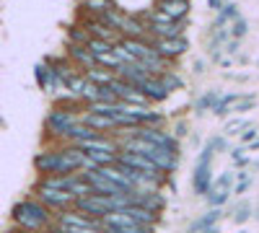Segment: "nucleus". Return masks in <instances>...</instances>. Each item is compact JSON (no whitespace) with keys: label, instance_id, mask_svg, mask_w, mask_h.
Instances as JSON below:
<instances>
[{"label":"nucleus","instance_id":"nucleus-1","mask_svg":"<svg viewBox=\"0 0 259 233\" xmlns=\"http://www.w3.org/2000/svg\"><path fill=\"white\" fill-rule=\"evenodd\" d=\"M13 220L26 233H47L55 225V213L45 202L31 197V200H24L13 207Z\"/></svg>","mask_w":259,"mask_h":233},{"label":"nucleus","instance_id":"nucleus-2","mask_svg":"<svg viewBox=\"0 0 259 233\" xmlns=\"http://www.w3.org/2000/svg\"><path fill=\"white\" fill-rule=\"evenodd\" d=\"M78 119H80L78 112L55 107V109L47 114V119H45V132H47L50 140H55V145H57V143H65V135H68V130H70Z\"/></svg>","mask_w":259,"mask_h":233},{"label":"nucleus","instance_id":"nucleus-3","mask_svg":"<svg viewBox=\"0 0 259 233\" xmlns=\"http://www.w3.org/2000/svg\"><path fill=\"white\" fill-rule=\"evenodd\" d=\"M99 225L104 233H153V228L140 225L138 220H133L124 210H112L104 218H99Z\"/></svg>","mask_w":259,"mask_h":233},{"label":"nucleus","instance_id":"nucleus-4","mask_svg":"<svg viewBox=\"0 0 259 233\" xmlns=\"http://www.w3.org/2000/svg\"><path fill=\"white\" fill-rule=\"evenodd\" d=\"M212 158H215V151L210 145L202 148V153L197 158V163H194V174H192V189L194 195H207L210 187H212Z\"/></svg>","mask_w":259,"mask_h":233},{"label":"nucleus","instance_id":"nucleus-5","mask_svg":"<svg viewBox=\"0 0 259 233\" xmlns=\"http://www.w3.org/2000/svg\"><path fill=\"white\" fill-rule=\"evenodd\" d=\"M34 197L39 202H45L52 213H60V210H68L75 205V195H70L68 189H60V187H50L45 181H39L34 187Z\"/></svg>","mask_w":259,"mask_h":233},{"label":"nucleus","instance_id":"nucleus-6","mask_svg":"<svg viewBox=\"0 0 259 233\" xmlns=\"http://www.w3.org/2000/svg\"><path fill=\"white\" fill-rule=\"evenodd\" d=\"M75 210H80L83 215H89V218H104L106 213H112V197L109 195H96V192H91V195H83V197H78L75 200V205H73Z\"/></svg>","mask_w":259,"mask_h":233},{"label":"nucleus","instance_id":"nucleus-7","mask_svg":"<svg viewBox=\"0 0 259 233\" xmlns=\"http://www.w3.org/2000/svg\"><path fill=\"white\" fill-rule=\"evenodd\" d=\"M148 44L153 47L161 57H166V60H171V62H177V60L189 50V41H187L184 36H150Z\"/></svg>","mask_w":259,"mask_h":233},{"label":"nucleus","instance_id":"nucleus-8","mask_svg":"<svg viewBox=\"0 0 259 233\" xmlns=\"http://www.w3.org/2000/svg\"><path fill=\"white\" fill-rule=\"evenodd\" d=\"M109 88L114 91L117 101H122V104H135V107H150L148 96L135 86V83H130V80H124V78H119V75L109 83Z\"/></svg>","mask_w":259,"mask_h":233},{"label":"nucleus","instance_id":"nucleus-9","mask_svg":"<svg viewBox=\"0 0 259 233\" xmlns=\"http://www.w3.org/2000/svg\"><path fill=\"white\" fill-rule=\"evenodd\" d=\"M119 36L148 41V39H150V31H148V24H145V21H143L138 13H127V11H124L122 24H119Z\"/></svg>","mask_w":259,"mask_h":233},{"label":"nucleus","instance_id":"nucleus-10","mask_svg":"<svg viewBox=\"0 0 259 233\" xmlns=\"http://www.w3.org/2000/svg\"><path fill=\"white\" fill-rule=\"evenodd\" d=\"M138 88H140V91H143V94L148 96V101H150V104H161V101H166V99L171 96V94H168V91L163 88L161 78H158V75H150V73L140 78Z\"/></svg>","mask_w":259,"mask_h":233},{"label":"nucleus","instance_id":"nucleus-11","mask_svg":"<svg viewBox=\"0 0 259 233\" xmlns=\"http://www.w3.org/2000/svg\"><path fill=\"white\" fill-rule=\"evenodd\" d=\"M80 24L85 26V31H89L91 36H96V39H106V41H114V44L122 39V36H119V31H114L112 26H106L104 21H101V18H96V16H83Z\"/></svg>","mask_w":259,"mask_h":233},{"label":"nucleus","instance_id":"nucleus-12","mask_svg":"<svg viewBox=\"0 0 259 233\" xmlns=\"http://www.w3.org/2000/svg\"><path fill=\"white\" fill-rule=\"evenodd\" d=\"M80 122L89 124L91 130H96V132H114V130H117L114 117L99 114V112H91V109H83V112H80Z\"/></svg>","mask_w":259,"mask_h":233},{"label":"nucleus","instance_id":"nucleus-13","mask_svg":"<svg viewBox=\"0 0 259 233\" xmlns=\"http://www.w3.org/2000/svg\"><path fill=\"white\" fill-rule=\"evenodd\" d=\"M65 55H68V57L75 62V68H78L80 73L96 65V57L89 52V47H85V44H75V41H68V47H65Z\"/></svg>","mask_w":259,"mask_h":233},{"label":"nucleus","instance_id":"nucleus-14","mask_svg":"<svg viewBox=\"0 0 259 233\" xmlns=\"http://www.w3.org/2000/svg\"><path fill=\"white\" fill-rule=\"evenodd\" d=\"M156 8H158L161 13L171 16V18L182 21V18H189L192 3H189V0H156Z\"/></svg>","mask_w":259,"mask_h":233},{"label":"nucleus","instance_id":"nucleus-15","mask_svg":"<svg viewBox=\"0 0 259 233\" xmlns=\"http://www.w3.org/2000/svg\"><path fill=\"white\" fill-rule=\"evenodd\" d=\"M221 218H223V207H210V213L194 218V220L189 223L187 233H202V230H207V228H212V225H218Z\"/></svg>","mask_w":259,"mask_h":233},{"label":"nucleus","instance_id":"nucleus-16","mask_svg":"<svg viewBox=\"0 0 259 233\" xmlns=\"http://www.w3.org/2000/svg\"><path fill=\"white\" fill-rule=\"evenodd\" d=\"M83 75L89 78L91 83H96V86H109V83L117 78L114 70H106V68H99V65H94V68H89V70H83Z\"/></svg>","mask_w":259,"mask_h":233},{"label":"nucleus","instance_id":"nucleus-17","mask_svg":"<svg viewBox=\"0 0 259 233\" xmlns=\"http://www.w3.org/2000/svg\"><path fill=\"white\" fill-rule=\"evenodd\" d=\"M241 96H244L241 91H236V94H221L218 104L212 107V114H215V117H228V114H231V109H233V104L239 101Z\"/></svg>","mask_w":259,"mask_h":233},{"label":"nucleus","instance_id":"nucleus-18","mask_svg":"<svg viewBox=\"0 0 259 233\" xmlns=\"http://www.w3.org/2000/svg\"><path fill=\"white\" fill-rule=\"evenodd\" d=\"M114 6V0H83V16H96V18H101L106 11H109Z\"/></svg>","mask_w":259,"mask_h":233},{"label":"nucleus","instance_id":"nucleus-19","mask_svg":"<svg viewBox=\"0 0 259 233\" xmlns=\"http://www.w3.org/2000/svg\"><path fill=\"white\" fill-rule=\"evenodd\" d=\"M231 192H233V189H228V187H218V184H212V187H210V192H207L205 197H207L210 207H223V205L228 202Z\"/></svg>","mask_w":259,"mask_h":233},{"label":"nucleus","instance_id":"nucleus-20","mask_svg":"<svg viewBox=\"0 0 259 233\" xmlns=\"http://www.w3.org/2000/svg\"><path fill=\"white\" fill-rule=\"evenodd\" d=\"M158 78H161L163 88H166L168 94H174V91H182V88H184V80H182V75H179L177 70H166V73H161Z\"/></svg>","mask_w":259,"mask_h":233},{"label":"nucleus","instance_id":"nucleus-21","mask_svg":"<svg viewBox=\"0 0 259 233\" xmlns=\"http://www.w3.org/2000/svg\"><path fill=\"white\" fill-rule=\"evenodd\" d=\"M218 99H221V91H205V94L197 99V104H194V109H197V114L212 112V107L218 104Z\"/></svg>","mask_w":259,"mask_h":233},{"label":"nucleus","instance_id":"nucleus-22","mask_svg":"<svg viewBox=\"0 0 259 233\" xmlns=\"http://www.w3.org/2000/svg\"><path fill=\"white\" fill-rule=\"evenodd\" d=\"M85 47H89V52H91L94 57H99V55L112 52V50H114V41H106V39H96V36H91Z\"/></svg>","mask_w":259,"mask_h":233},{"label":"nucleus","instance_id":"nucleus-23","mask_svg":"<svg viewBox=\"0 0 259 233\" xmlns=\"http://www.w3.org/2000/svg\"><path fill=\"white\" fill-rule=\"evenodd\" d=\"M236 16H239V11H236V6L233 3H226L221 11H218V18H215V29H221V26H226L228 21H233Z\"/></svg>","mask_w":259,"mask_h":233},{"label":"nucleus","instance_id":"nucleus-24","mask_svg":"<svg viewBox=\"0 0 259 233\" xmlns=\"http://www.w3.org/2000/svg\"><path fill=\"white\" fill-rule=\"evenodd\" d=\"M89 39H91V34L85 31L83 24H75V26L68 29V41H75V44H89Z\"/></svg>","mask_w":259,"mask_h":233},{"label":"nucleus","instance_id":"nucleus-25","mask_svg":"<svg viewBox=\"0 0 259 233\" xmlns=\"http://www.w3.org/2000/svg\"><path fill=\"white\" fill-rule=\"evenodd\" d=\"M249 124H251V122H249V119H244V117L239 114L236 119H228V122H226V130H223V132H226V135H241Z\"/></svg>","mask_w":259,"mask_h":233},{"label":"nucleus","instance_id":"nucleus-26","mask_svg":"<svg viewBox=\"0 0 259 233\" xmlns=\"http://www.w3.org/2000/svg\"><path fill=\"white\" fill-rule=\"evenodd\" d=\"M251 213H254V210H251V202H246V200L239 202V207L233 210V223H236V225H244V223L251 218Z\"/></svg>","mask_w":259,"mask_h":233},{"label":"nucleus","instance_id":"nucleus-27","mask_svg":"<svg viewBox=\"0 0 259 233\" xmlns=\"http://www.w3.org/2000/svg\"><path fill=\"white\" fill-rule=\"evenodd\" d=\"M254 107H256V99H254L251 94H244L239 101L233 104V109H231V112H236V114H246V112H251Z\"/></svg>","mask_w":259,"mask_h":233},{"label":"nucleus","instance_id":"nucleus-28","mask_svg":"<svg viewBox=\"0 0 259 233\" xmlns=\"http://www.w3.org/2000/svg\"><path fill=\"white\" fill-rule=\"evenodd\" d=\"M231 24H233V29H231V36H233V39H244V36L249 34V24H246V18L236 16V18L231 21Z\"/></svg>","mask_w":259,"mask_h":233},{"label":"nucleus","instance_id":"nucleus-29","mask_svg":"<svg viewBox=\"0 0 259 233\" xmlns=\"http://www.w3.org/2000/svg\"><path fill=\"white\" fill-rule=\"evenodd\" d=\"M256 137H259V127H256V124H249L246 130L241 132V143H244V145H249V143L256 140Z\"/></svg>","mask_w":259,"mask_h":233},{"label":"nucleus","instance_id":"nucleus-30","mask_svg":"<svg viewBox=\"0 0 259 233\" xmlns=\"http://www.w3.org/2000/svg\"><path fill=\"white\" fill-rule=\"evenodd\" d=\"M231 161H233L236 166H246V163H249V158H246V153L241 151V148H236V151L231 153Z\"/></svg>","mask_w":259,"mask_h":233},{"label":"nucleus","instance_id":"nucleus-31","mask_svg":"<svg viewBox=\"0 0 259 233\" xmlns=\"http://www.w3.org/2000/svg\"><path fill=\"white\" fill-rule=\"evenodd\" d=\"M207 145L212 148L215 153H221V151H226V148H228V140H226V137H212Z\"/></svg>","mask_w":259,"mask_h":233},{"label":"nucleus","instance_id":"nucleus-32","mask_svg":"<svg viewBox=\"0 0 259 233\" xmlns=\"http://www.w3.org/2000/svg\"><path fill=\"white\" fill-rule=\"evenodd\" d=\"M249 187H251V179L246 176V179H239V184L233 187V195H244V192H249Z\"/></svg>","mask_w":259,"mask_h":233},{"label":"nucleus","instance_id":"nucleus-33","mask_svg":"<svg viewBox=\"0 0 259 233\" xmlns=\"http://www.w3.org/2000/svg\"><path fill=\"white\" fill-rule=\"evenodd\" d=\"M212 184H218V187H228V189H233V174H221V179H215Z\"/></svg>","mask_w":259,"mask_h":233},{"label":"nucleus","instance_id":"nucleus-34","mask_svg":"<svg viewBox=\"0 0 259 233\" xmlns=\"http://www.w3.org/2000/svg\"><path fill=\"white\" fill-rule=\"evenodd\" d=\"M174 135H177V137H184V135H187V122H184V119H182V122H177Z\"/></svg>","mask_w":259,"mask_h":233},{"label":"nucleus","instance_id":"nucleus-35","mask_svg":"<svg viewBox=\"0 0 259 233\" xmlns=\"http://www.w3.org/2000/svg\"><path fill=\"white\" fill-rule=\"evenodd\" d=\"M239 41H241V39H233V36H231V41H228V44H226L231 55H236V52H239Z\"/></svg>","mask_w":259,"mask_h":233},{"label":"nucleus","instance_id":"nucleus-36","mask_svg":"<svg viewBox=\"0 0 259 233\" xmlns=\"http://www.w3.org/2000/svg\"><path fill=\"white\" fill-rule=\"evenodd\" d=\"M207 6H210L212 11H221V8L226 6V0H207Z\"/></svg>","mask_w":259,"mask_h":233},{"label":"nucleus","instance_id":"nucleus-37","mask_svg":"<svg viewBox=\"0 0 259 233\" xmlns=\"http://www.w3.org/2000/svg\"><path fill=\"white\" fill-rule=\"evenodd\" d=\"M194 73H197V75H200V73H205V62H202V60L194 62Z\"/></svg>","mask_w":259,"mask_h":233},{"label":"nucleus","instance_id":"nucleus-38","mask_svg":"<svg viewBox=\"0 0 259 233\" xmlns=\"http://www.w3.org/2000/svg\"><path fill=\"white\" fill-rule=\"evenodd\" d=\"M249 151H259V137H256V140H251V143H249Z\"/></svg>","mask_w":259,"mask_h":233},{"label":"nucleus","instance_id":"nucleus-39","mask_svg":"<svg viewBox=\"0 0 259 233\" xmlns=\"http://www.w3.org/2000/svg\"><path fill=\"white\" fill-rule=\"evenodd\" d=\"M241 233H246V230H241Z\"/></svg>","mask_w":259,"mask_h":233}]
</instances>
